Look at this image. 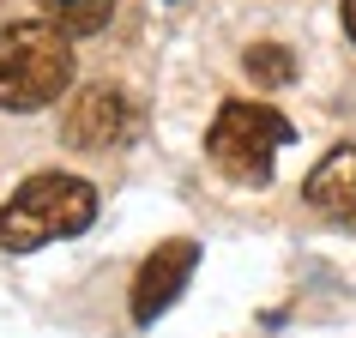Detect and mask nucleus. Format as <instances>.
<instances>
[{
    "label": "nucleus",
    "instance_id": "obj_2",
    "mask_svg": "<svg viewBox=\"0 0 356 338\" xmlns=\"http://www.w3.org/2000/svg\"><path fill=\"white\" fill-rule=\"evenodd\" d=\"M97 218V188L79 182V175H31L13 200H0V254H31V248H49L60 236H79L91 230Z\"/></svg>",
    "mask_w": 356,
    "mask_h": 338
},
{
    "label": "nucleus",
    "instance_id": "obj_6",
    "mask_svg": "<svg viewBox=\"0 0 356 338\" xmlns=\"http://www.w3.org/2000/svg\"><path fill=\"white\" fill-rule=\"evenodd\" d=\"M302 200L326 218H338V224H356V145L326 151L314 163V175L302 182Z\"/></svg>",
    "mask_w": 356,
    "mask_h": 338
},
{
    "label": "nucleus",
    "instance_id": "obj_3",
    "mask_svg": "<svg viewBox=\"0 0 356 338\" xmlns=\"http://www.w3.org/2000/svg\"><path fill=\"white\" fill-rule=\"evenodd\" d=\"M296 139V127L284 121L278 109H266V103H248V97H229L218 121L206 127V157L224 169L229 182H254L266 188L272 182V157Z\"/></svg>",
    "mask_w": 356,
    "mask_h": 338
},
{
    "label": "nucleus",
    "instance_id": "obj_9",
    "mask_svg": "<svg viewBox=\"0 0 356 338\" xmlns=\"http://www.w3.org/2000/svg\"><path fill=\"white\" fill-rule=\"evenodd\" d=\"M338 19H344V37L356 42V0H338Z\"/></svg>",
    "mask_w": 356,
    "mask_h": 338
},
{
    "label": "nucleus",
    "instance_id": "obj_1",
    "mask_svg": "<svg viewBox=\"0 0 356 338\" xmlns=\"http://www.w3.org/2000/svg\"><path fill=\"white\" fill-rule=\"evenodd\" d=\"M73 85V31L55 19L0 24V109H49Z\"/></svg>",
    "mask_w": 356,
    "mask_h": 338
},
{
    "label": "nucleus",
    "instance_id": "obj_4",
    "mask_svg": "<svg viewBox=\"0 0 356 338\" xmlns=\"http://www.w3.org/2000/svg\"><path fill=\"white\" fill-rule=\"evenodd\" d=\"M133 133H139V109L109 85L79 91L67 103V115H60V139L73 151H115V145H127Z\"/></svg>",
    "mask_w": 356,
    "mask_h": 338
},
{
    "label": "nucleus",
    "instance_id": "obj_7",
    "mask_svg": "<svg viewBox=\"0 0 356 338\" xmlns=\"http://www.w3.org/2000/svg\"><path fill=\"white\" fill-rule=\"evenodd\" d=\"M37 6H42V19H55L73 37H91L115 19V0H37Z\"/></svg>",
    "mask_w": 356,
    "mask_h": 338
},
{
    "label": "nucleus",
    "instance_id": "obj_8",
    "mask_svg": "<svg viewBox=\"0 0 356 338\" xmlns=\"http://www.w3.org/2000/svg\"><path fill=\"white\" fill-rule=\"evenodd\" d=\"M242 67H248V79H254V85L278 91V85H290V73H296V55H290L284 42H254V49L242 55Z\"/></svg>",
    "mask_w": 356,
    "mask_h": 338
},
{
    "label": "nucleus",
    "instance_id": "obj_5",
    "mask_svg": "<svg viewBox=\"0 0 356 338\" xmlns=\"http://www.w3.org/2000/svg\"><path fill=\"white\" fill-rule=\"evenodd\" d=\"M193 260H200V248L188 236H175V242H157L139 266V278H133V320L151 326V320L163 314L169 302L181 296V284L193 278Z\"/></svg>",
    "mask_w": 356,
    "mask_h": 338
}]
</instances>
